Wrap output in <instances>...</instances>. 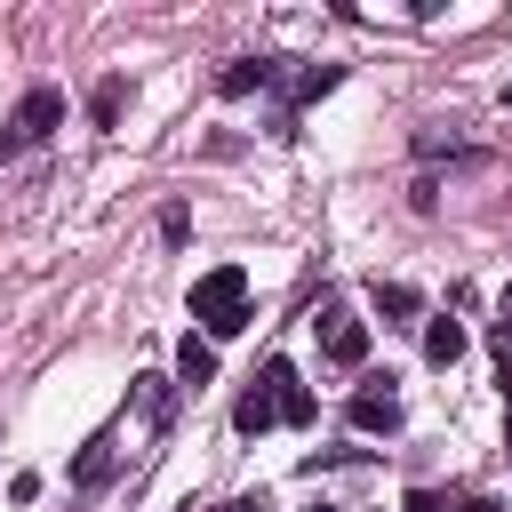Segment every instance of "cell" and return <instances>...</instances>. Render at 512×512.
<instances>
[{
    "label": "cell",
    "instance_id": "1",
    "mask_svg": "<svg viewBox=\"0 0 512 512\" xmlns=\"http://www.w3.org/2000/svg\"><path fill=\"white\" fill-rule=\"evenodd\" d=\"M192 320H200V336L216 344V336H240L256 312H248V272L240 264H216V272H200L192 280Z\"/></svg>",
    "mask_w": 512,
    "mask_h": 512
},
{
    "label": "cell",
    "instance_id": "2",
    "mask_svg": "<svg viewBox=\"0 0 512 512\" xmlns=\"http://www.w3.org/2000/svg\"><path fill=\"white\" fill-rule=\"evenodd\" d=\"M48 128H64V88H24L16 112L0 120V160H16L24 144H40Z\"/></svg>",
    "mask_w": 512,
    "mask_h": 512
},
{
    "label": "cell",
    "instance_id": "3",
    "mask_svg": "<svg viewBox=\"0 0 512 512\" xmlns=\"http://www.w3.org/2000/svg\"><path fill=\"white\" fill-rule=\"evenodd\" d=\"M320 352H328L336 368H360V360H368V320H360V312H320Z\"/></svg>",
    "mask_w": 512,
    "mask_h": 512
},
{
    "label": "cell",
    "instance_id": "4",
    "mask_svg": "<svg viewBox=\"0 0 512 512\" xmlns=\"http://www.w3.org/2000/svg\"><path fill=\"white\" fill-rule=\"evenodd\" d=\"M256 384L280 400V416H288V424H312V408H320V400H312V384H304L288 360H264V376H256Z\"/></svg>",
    "mask_w": 512,
    "mask_h": 512
},
{
    "label": "cell",
    "instance_id": "5",
    "mask_svg": "<svg viewBox=\"0 0 512 512\" xmlns=\"http://www.w3.org/2000/svg\"><path fill=\"white\" fill-rule=\"evenodd\" d=\"M216 88H224V96H256V88H280V56H240V64H224V72H216Z\"/></svg>",
    "mask_w": 512,
    "mask_h": 512
},
{
    "label": "cell",
    "instance_id": "6",
    "mask_svg": "<svg viewBox=\"0 0 512 512\" xmlns=\"http://www.w3.org/2000/svg\"><path fill=\"white\" fill-rule=\"evenodd\" d=\"M344 416H352L360 432H400V392H376V384H368V392H352Z\"/></svg>",
    "mask_w": 512,
    "mask_h": 512
},
{
    "label": "cell",
    "instance_id": "7",
    "mask_svg": "<svg viewBox=\"0 0 512 512\" xmlns=\"http://www.w3.org/2000/svg\"><path fill=\"white\" fill-rule=\"evenodd\" d=\"M208 376H216V344L184 328V344H176V384H184V392H200Z\"/></svg>",
    "mask_w": 512,
    "mask_h": 512
},
{
    "label": "cell",
    "instance_id": "8",
    "mask_svg": "<svg viewBox=\"0 0 512 512\" xmlns=\"http://www.w3.org/2000/svg\"><path fill=\"white\" fill-rule=\"evenodd\" d=\"M344 80V64H296V72H280V88H288V104H312V96H328Z\"/></svg>",
    "mask_w": 512,
    "mask_h": 512
},
{
    "label": "cell",
    "instance_id": "9",
    "mask_svg": "<svg viewBox=\"0 0 512 512\" xmlns=\"http://www.w3.org/2000/svg\"><path fill=\"white\" fill-rule=\"evenodd\" d=\"M464 344H472V336H464V320H424V360H432V368H456V360H464Z\"/></svg>",
    "mask_w": 512,
    "mask_h": 512
},
{
    "label": "cell",
    "instance_id": "10",
    "mask_svg": "<svg viewBox=\"0 0 512 512\" xmlns=\"http://www.w3.org/2000/svg\"><path fill=\"white\" fill-rule=\"evenodd\" d=\"M232 424L256 440V432H272V424H280V400H272L264 384H248V392H240V408H232Z\"/></svg>",
    "mask_w": 512,
    "mask_h": 512
},
{
    "label": "cell",
    "instance_id": "11",
    "mask_svg": "<svg viewBox=\"0 0 512 512\" xmlns=\"http://www.w3.org/2000/svg\"><path fill=\"white\" fill-rule=\"evenodd\" d=\"M376 312H384L392 328H408V320H424V296L400 288V280H376Z\"/></svg>",
    "mask_w": 512,
    "mask_h": 512
},
{
    "label": "cell",
    "instance_id": "12",
    "mask_svg": "<svg viewBox=\"0 0 512 512\" xmlns=\"http://www.w3.org/2000/svg\"><path fill=\"white\" fill-rule=\"evenodd\" d=\"M120 104H128V80H120V72H104V80L88 88V120H96V128H112V120H120Z\"/></svg>",
    "mask_w": 512,
    "mask_h": 512
},
{
    "label": "cell",
    "instance_id": "13",
    "mask_svg": "<svg viewBox=\"0 0 512 512\" xmlns=\"http://www.w3.org/2000/svg\"><path fill=\"white\" fill-rule=\"evenodd\" d=\"M112 472H120V448H112V440H88V456L72 464V480H80V488H104Z\"/></svg>",
    "mask_w": 512,
    "mask_h": 512
},
{
    "label": "cell",
    "instance_id": "14",
    "mask_svg": "<svg viewBox=\"0 0 512 512\" xmlns=\"http://www.w3.org/2000/svg\"><path fill=\"white\" fill-rule=\"evenodd\" d=\"M168 392H176L168 376H136V416L144 424H168Z\"/></svg>",
    "mask_w": 512,
    "mask_h": 512
},
{
    "label": "cell",
    "instance_id": "15",
    "mask_svg": "<svg viewBox=\"0 0 512 512\" xmlns=\"http://www.w3.org/2000/svg\"><path fill=\"white\" fill-rule=\"evenodd\" d=\"M496 360H504V376H512V296H504V312H496Z\"/></svg>",
    "mask_w": 512,
    "mask_h": 512
},
{
    "label": "cell",
    "instance_id": "16",
    "mask_svg": "<svg viewBox=\"0 0 512 512\" xmlns=\"http://www.w3.org/2000/svg\"><path fill=\"white\" fill-rule=\"evenodd\" d=\"M408 512H456V504H448L440 488H408Z\"/></svg>",
    "mask_w": 512,
    "mask_h": 512
},
{
    "label": "cell",
    "instance_id": "17",
    "mask_svg": "<svg viewBox=\"0 0 512 512\" xmlns=\"http://www.w3.org/2000/svg\"><path fill=\"white\" fill-rule=\"evenodd\" d=\"M232 512H272V504H264V496H240V504H232Z\"/></svg>",
    "mask_w": 512,
    "mask_h": 512
},
{
    "label": "cell",
    "instance_id": "18",
    "mask_svg": "<svg viewBox=\"0 0 512 512\" xmlns=\"http://www.w3.org/2000/svg\"><path fill=\"white\" fill-rule=\"evenodd\" d=\"M504 448H512V416H504Z\"/></svg>",
    "mask_w": 512,
    "mask_h": 512
},
{
    "label": "cell",
    "instance_id": "19",
    "mask_svg": "<svg viewBox=\"0 0 512 512\" xmlns=\"http://www.w3.org/2000/svg\"><path fill=\"white\" fill-rule=\"evenodd\" d=\"M312 512H336V504H312Z\"/></svg>",
    "mask_w": 512,
    "mask_h": 512
}]
</instances>
